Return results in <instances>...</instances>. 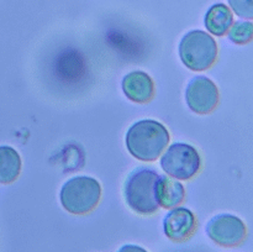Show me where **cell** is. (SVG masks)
I'll list each match as a JSON object with an SVG mask.
<instances>
[{
  "label": "cell",
  "instance_id": "6da1fadb",
  "mask_svg": "<svg viewBox=\"0 0 253 252\" xmlns=\"http://www.w3.org/2000/svg\"><path fill=\"white\" fill-rule=\"evenodd\" d=\"M170 140L167 127L160 121L143 119L133 123L126 131V148L131 156L140 161H156Z\"/></svg>",
  "mask_w": 253,
  "mask_h": 252
},
{
  "label": "cell",
  "instance_id": "7a4b0ae2",
  "mask_svg": "<svg viewBox=\"0 0 253 252\" xmlns=\"http://www.w3.org/2000/svg\"><path fill=\"white\" fill-rule=\"evenodd\" d=\"M160 173L150 167H137L130 172L124 184V197L128 207L141 215H151L160 208L157 180Z\"/></svg>",
  "mask_w": 253,
  "mask_h": 252
},
{
  "label": "cell",
  "instance_id": "3957f363",
  "mask_svg": "<svg viewBox=\"0 0 253 252\" xmlns=\"http://www.w3.org/2000/svg\"><path fill=\"white\" fill-rule=\"evenodd\" d=\"M101 197V185L89 175H76L63 183L59 192L61 204L72 214H86L96 207Z\"/></svg>",
  "mask_w": 253,
  "mask_h": 252
},
{
  "label": "cell",
  "instance_id": "277c9868",
  "mask_svg": "<svg viewBox=\"0 0 253 252\" xmlns=\"http://www.w3.org/2000/svg\"><path fill=\"white\" fill-rule=\"evenodd\" d=\"M179 57L192 71H205L215 63L217 43L214 37L203 30L187 32L179 42Z\"/></svg>",
  "mask_w": 253,
  "mask_h": 252
},
{
  "label": "cell",
  "instance_id": "5b68a950",
  "mask_svg": "<svg viewBox=\"0 0 253 252\" xmlns=\"http://www.w3.org/2000/svg\"><path fill=\"white\" fill-rule=\"evenodd\" d=\"M161 167L169 177L187 180L199 172L202 158L194 146L174 142L161 155Z\"/></svg>",
  "mask_w": 253,
  "mask_h": 252
},
{
  "label": "cell",
  "instance_id": "8992f818",
  "mask_svg": "<svg viewBox=\"0 0 253 252\" xmlns=\"http://www.w3.org/2000/svg\"><path fill=\"white\" fill-rule=\"evenodd\" d=\"M205 230L210 240L224 247L237 246L247 235V227L244 220L229 212L212 216L208 221Z\"/></svg>",
  "mask_w": 253,
  "mask_h": 252
},
{
  "label": "cell",
  "instance_id": "52a82bcc",
  "mask_svg": "<svg viewBox=\"0 0 253 252\" xmlns=\"http://www.w3.org/2000/svg\"><path fill=\"white\" fill-rule=\"evenodd\" d=\"M185 100L194 113L208 114L219 103V89L208 77L195 76L185 88Z\"/></svg>",
  "mask_w": 253,
  "mask_h": 252
},
{
  "label": "cell",
  "instance_id": "ba28073f",
  "mask_svg": "<svg viewBox=\"0 0 253 252\" xmlns=\"http://www.w3.org/2000/svg\"><path fill=\"white\" fill-rule=\"evenodd\" d=\"M197 219L192 210L184 207H175L163 219V231L173 241H183L194 232Z\"/></svg>",
  "mask_w": 253,
  "mask_h": 252
},
{
  "label": "cell",
  "instance_id": "9c48e42d",
  "mask_svg": "<svg viewBox=\"0 0 253 252\" xmlns=\"http://www.w3.org/2000/svg\"><path fill=\"white\" fill-rule=\"evenodd\" d=\"M121 86L125 95L135 103H146L151 100L155 93L152 78L142 71H133L126 74Z\"/></svg>",
  "mask_w": 253,
  "mask_h": 252
},
{
  "label": "cell",
  "instance_id": "30bf717a",
  "mask_svg": "<svg viewBox=\"0 0 253 252\" xmlns=\"http://www.w3.org/2000/svg\"><path fill=\"white\" fill-rule=\"evenodd\" d=\"M204 24L208 31L215 36H224L234 24V14L227 5L222 2L211 5L204 17Z\"/></svg>",
  "mask_w": 253,
  "mask_h": 252
},
{
  "label": "cell",
  "instance_id": "8fae6325",
  "mask_svg": "<svg viewBox=\"0 0 253 252\" xmlns=\"http://www.w3.org/2000/svg\"><path fill=\"white\" fill-rule=\"evenodd\" d=\"M185 189L182 183L169 175H161L157 180V199L160 207L175 208L183 202Z\"/></svg>",
  "mask_w": 253,
  "mask_h": 252
},
{
  "label": "cell",
  "instance_id": "7c38bea8",
  "mask_svg": "<svg viewBox=\"0 0 253 252\" xmlns=\"http://www.w3.org/2000/svg\"><path fill=\"white\" fill-rule=\"evenodd\" d=\"M21 170V157L11 146H0V183L7 184L19 177Z\"/></svg>",
  "mask_w": 253,
  "mask_h": 252
},
{
  "label": "cell",
  "instance_id": "4fadbf2b",
  "mask_svg": "<svg viewBox=\"0 0 253 252\" xmlns=\"http://www.w3.org/2000/svg\"><path fill=\"white\" fill-rule=\"evenodd\" d=\"M227 37L236 44H246L253 40V22L250 20H239L231 25Z\"/></svg>",
  "mask_w": 253,
  "mask_h": 252
},
{
  "label": "cell",
  "instance_id": "5bb4252c",
  "mask_svg": "<svg viewBox=\"0 0 253 252\" xmlns=\"http://www.w3.org/2000/svg\"><path fill=\"white\" fill-rule=\"evenodd\" d=\"M231 11L239 17L253 20V0H227Z\"/></svg>",
  "mask_w": 253,
  "mask_h": 252
},
{
  "label": "cell",
  "instance_id": "9a60e30c",
  "mask_svg": "<svg viewBox=\"0 0 253 252\" xmlns=\"http://www.w3.org/2000/svg\"><path fill=\"white\" fill-rule=\"evenodd\" d=\"M116 252H148V251L146 249H143L142 246H140V245L126 244V245H123V246H121Z\"/></svg>",
  "mask_w": 253,
  "mask_h": 252
}]
</instances>
